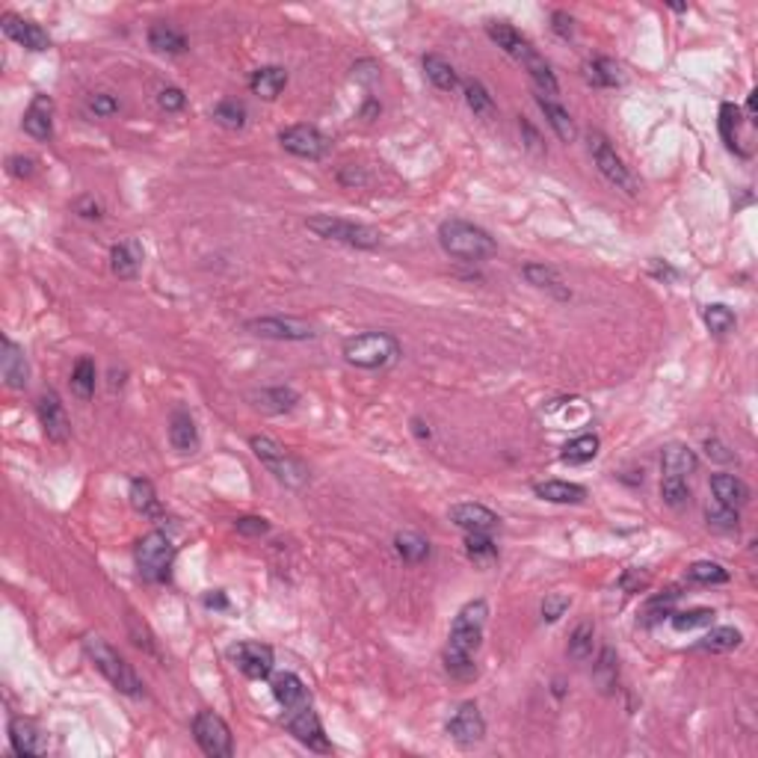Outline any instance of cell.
<instances>
[{
  "label": "cell",
  "instance_id": "f5cc1de1",
  "mask_svg": "<svg viewBox=\"0 0 758 758\" xmlns=\"http://www.w3.org/2000/svg\"><path fill=\"white\" fill-rule=\"evenodd\" d=\"M678 599V592L676 590H667V596H655V599H649V605H646V614H643V622L646 625H655V622L660 619H669V614H673V601Z\"/></svg>",
  "mask_w": 758,
  "mask_h": 758
},
{
  "label": "cell",
  "instance_id": "11a10c76",
  "mask_svg": "<svg viewBox=\"0 0 758 758\" xmlns=\"http://www.w3.org/2000/svg\"><path fill=\"white\" fill-rule=\"evenodd\" d=\"M86 107H90V113H95L99 119H110V116L119 113V99H116V95L99 92V95H92V99L86 101Z\"/></svg>",
  "mask_w": 758,
  "mask_h": 758
},
{
  "label": "cell",
  "instance_id": "484cf974",
  "mask_svg": "<svg viewBox=\"0 0 758 758\" xmlns=\"http://www.w3.org/2000/svg\"><path fill=\"white\" fill-rule=\"evenodd\" d=\"M696 469H699V456H696L693 448H687V444L673 442V444H667V448L660 451V471H664V478H682V480H687Z\"/></svg>",
  "mask_w": 758,
  "mask_h": 758
},
{
  "label": "cell",
  "instance_id": "4316f807",
  "mask_svg": "<svg viewBox=\"0 0 758 758\" xmlns=\"http://www.w3.org/2000/svg\"><path fill=\"white\" fill-rule=\"evenodd\" d=\"M711 492L717 504H723V507L741 510L744 504H750V486L741 478H735V474H711Z\"/></svg>",
  "mask_w": 758,
  "mask_h": 758
},
{
  "label": "cell",
  "instance_id": "d6986e66",
  "mask_svg": "<svg viewBox=\"0 0 758 758\" xmlns=\"http://www.w3.org/2000/svg\"><path fill=\"white\" fill-rule=\"evenodd\" d=\"M0 376L13 392H24L30 383V365H27L24 347L15 344L9 335H4V341H0Z\"/></svg>",
  "mask_w": 758,
  "mask_h": 758
},
{
  "label": "cell",
  "instance_id": "680465c9",
  "mask_svg": "<svg viewBox=\"0 0 758 758\" xmlns=\"http://www.w3.org/2000/svg\"><path fill=\"white\" fill-rule=\"evenodd\" d=\"M551 30L560 39H572L575 36V18H572L569 13H563V9H554L551 13Z\"/></svg>",
  "mask_w": 758,
  "mask_h": 758
},
{
  "label": "cell",
  "instance_id": "ffe728a7",
  "mask_svg": "<svg viewBox=\"0 0 758 758\" xmlns=\"http://www.w3.org/2000/svg\"><path fill=\"white\" fill-rule=\"evenodd\" d=\"M9 744H13V753L22 758L47 753L42 728H39L30 717H13V720H9Z\"/></svg>",
  "mask_w": 758,
  "mask_h": 758
},
{
  "label": "cell",
  "instance_id": "db71d44e",
  "mask_svg": "<svg viewBox=\"0 0 758 758\" xmlns=\"http://www.w3.org/2000/svg\"><path fill=\"white\" fill-rule=\"evenodd\" d=\"M158 107L167 113H178L187 107V95H184V90H178V86H163L158 92Z\"/></svg>",
  "mask_w": 758,
  "mask_h": 758
},
{
  "label": "cell",
  "instance_id": "91938a15",
  "mask_svg": "<svg viewBox=\"0 0 758 758\" xmlns=\"http://www.w3.org/2000/svg\"><path fill=\"white\" fill-rule=\"evenodd\" d=\"M36 160L33 158H24V154H13V158L6 160V169L13 178H30V175L36 172Z\"/></svg>",
  "mask_w": 758,
  "mask_h": 758
},
{
  "label": "cell",
  "instance_id": "6f0895ef",
  "mask_svg": "<svg viewBox=\"0 0 758 758\" xmlns=\"http://www.w3.org/2000/svg\"><path fill=\"white\" fill-rule=\"evenodd\" d=\"M72 208H74L77 217H83V220H101L104 217V205L95 196H90V193H86V196H77Z\"/></svg>",
  "mask_w": 758,
  "mask_h": 758
},
{
  "label": "cell",
  "instance_id": "52a82bcc",
  "mask_svg": "<svg viewBox=\"0 0 758 758\" xmlns=\"http://www.w3.org/2000/svg\"><path fill=\"white\" fill-rule=\"evenodd\" d=\"M308 231H314L317 237L323 240H335L344 243V246L353 249H376L383 243V235L374 226H365V222H353L344 217H332V213H314V217L306 220Z\"/></svg>",
  "mask_w": 758,
  "mask_h": 758
},
{
  "label": "cell",
  "instance_id": "ee69618b",
  "mask_svg": "<svg viewBox=\"0 0 758 758\" xmlns=\"http://www.w3.org/2000/svg\"><path fill=\"white\" fill-rule=\"evenodd\" d=\"M741 122H744L741 107L732 104V101L720 104V137L726 142V149L735 151V154H741V149H737V131H741Z\"/></svg>",
  "mask_w": 758,
  "mask_h": 758
},
{
  "label": "cell",
  "instance_id": "4fadbf2b",
  "mask_svg": "<svg viewBox=\"0 0 758 758\" xmlns=\"http://www.w3.org/2000/svg\"><path fill=\"white\" fill-rule=\"evenodd\" d=\"M228 658L235 660V667L243 676L252 678V682H261V678H270L276 667V655L273 649L261 640H240L228 649Z\"/></svg>",
  "mask_w": 758,
  "mask_h": 758
},
{
  "label": "cell",
  "instance_id": "d6a6232c",
  "mask_svg": "<svg viewBox=\"0 0 758 758\" xmlns=\"http://www.w3.org/2000/svg\"><path fill=\"white\" fill-rule=\"evenodd\" d=\"M249 401H258V403H255L258 409L273 412V415H281V412L297 409L299 394L294 392V388H288V385H276V388H264V392L252 394Z\"/></svg>",
  "mask_w": 758,
  "mask_h": 758
},
{
  "label": "cell",
  "instance_id": "603a6c76",
  "mask_svg": "<svg viewBox=\"0 0 758 758\" xmlns=\"http://www.w3.org/2000/svg\"><path fill=\"white\" fill-rule=\"evenodd\" d=\"M270 687H273L276 702H279L281 708H285V714L299 711V708L311 705V693H308V687H306V682H303V678H299L297 673H279V676H273V682H270Z\"/></svg>",
  "mask_w": 758,
  "mask_h": 758
},
{
  "label": "cell",
  "instance_id": "681fc988",
  "mask_svg": "<svg viewBox=\"0 0 758 758\" xmlns=\"http://www.w3.org/2000/svg\"><path fill=\"white\" fill-rule=\"evenodd\" d=\"M705 521H708V528L732 533V530L741 528V513L732 510V507H723V504H708V507H705Z\"/></svg>",
  "mask_w": 758,
  "mask_h": 758
},
{
  "label": "cell",
  "instance_id": "9a60e30c",
  "mask_svg": "<svg viewBox=\"0 0 758 758\" xmlns=\"http://www.w3.org/2000/svg\"><path fill=\"white\" fill-rule=\"evenodd\" d=\"M444 728H448L451 741L460 744L462 750H471V746L483 744L486 720H483V714H480V705L478 702H462L451 714V720H448V726H444Z\"/></svg>",
  "mask_w": 758,
  "mask_h": 758
},
{
  "label": "cell",
  "instance_id": "6da1fadb",
  "mask_svg": "<svg viewBox=\"0 0 758 758\" xmlns=\"http://www.w3.org/2000/svg\"><path fill=\"white\" fill-rule=\"evenodd\" d=\"M486 619H489V601L486 599H471L456 610V616L451 622L448 646H444V669H448V676H453L456 682H474L478 678L474 658H478L483 646Z\"/></svg>",
  "mask_w": 758,
  "mask_h": 758
},
{
  "label": "cell",
  "instance_id": "74e56055",
  "mask_svg": "<svg viewBox=\"0 0 758 758\" xmlns=\"http://www.w3.org/2000/svg\"><path fill=\"white\" fill-rule=\"evenodd\" d=\"M394 551L401 554L403 563L418 566V563H424L426 557H430V539L421 537V533H415V530H401L394 537Z\"/></svg>",
  "mask_w": 758,
  "mask_h": 758
},
{
  "label": "cell",
  "instance_id": "7c38bea8",
  "mask_svg": "<svg viewBox=\"0 0 758 758\" xmlns=\"http://www.w3.org/2000/svg\"><path fill=\"white\" fill-rule=\"evenodd\" d=\"M279 142L288 154L303 160H323L329 151V137L314 125H288L279 131Z\"/></svg>",
  "mask_w": 758,
  "mask_h": 758
},
{
  "label": "cell",
  "instance_id": "003e7915",
  "mask_svg": "<svg viewBox=\"0 0 758 758\" xmlns=\"http://www.w3.org/2000/svg\"><path fill=\"white\" fill-rule=\"evenodd\" d=\"M746 116H750V122H755V92H750V99H746Z\"/></svg>",
  "mask_w": 758,
  "mask_h": 758
},
{
  "label": "cell",
  "instance_id": "9f6ffc18",
  "mask_svg": "<svg viewBox=\"0 0 758 758\" xmlns=\"http://www.w3.org/2000/svg\"><path fill=\"white\" fill-rule=\"evenodd\" d=\"M235 530L240 537H264V533H270V521L261 516H240L235 521Z\"/></svg>",
  "mask_w": 758,
  "mask_h": 758
},
{
  "label": "cell",
  "instance_id": "03108f58",
  "mask_svg": "<svg viewBox=\"0 0 758 758\" xmlns=\"http://www.w3.org/2000/svg\"><path fill=\"white\" fill-rule=\"evenodd\" d=\"M202 605L213 607V610H228V599H226V592H222V590H213V592H205Z\"/></svg>",
  "mask_w": 758,
  "mask_h": 758
},
{
  "label": "cell",
  "instance_id": "ac0fdd59",
  "mask_svg": "<svg viewBox=\"0 0 758 758\" xmlns=\"http://www.w3.org/2000/svg\"><path fill=\"white\" fill-rule=\"evenodd\" d=\"M0 27H4V33L13 39L15 45H22V47H27V51H33V54H42V51L51 47V36H47V30H45L42 24L30 22V18L6 13L4 18H0Z\"/></svg>",
  "mask_w": 758,
  "mask_h": 758
},
{
  "label": "cell",
  "instance_id": "7dc6e473",
  "mask_svg": "<svg viewBox=\"0 0 758 758\" xmlns=\"http://www.w3.org/2000/svg\"><path fill=\"white\" fill-rule=\"evenodd\" d=\"M462 95H465V104H469V110L474 116H492L495 113V99L480 81H465Z\"/></svg>",
  "mask_w": 758,
  "mask_h": 758
},
{
  "label": "cell",
  "instance_id": "44dd1931",
  "mask_svg": "<svg viewBox=\"0 0 758 758\" xmlns=\"http://www.w3.org/2000/svg\"><path fill=\"white\" fill-rule=\"evenodd\" d=\"M521 276L530 288L546 290V294H551L554 299H563V303L572 299V288L566 285V279L560 276L557 267L542 264V261H530V264L521 267Z\"/></svg>",
  "mask_w": 758,
  "mask_h": 758
},
{
  "label": "cell",
  "instance_id": "30bf717a",
  "mask_svg": "<svg viewBox=\"0 0 758 758\" xmlns=\"http://www.w3.org/2000/svg\"><path fill=\"white\" fill-rule=\"evenodd\" d=\"M193 737L199 750L211 758H231L235 755V737H231L228 723L217 711H199L193 717Z\"/></svg>",
  "mask_w": 758,
  "mask_h": 758
},
{
  "label": "cell",
  "instance_id": "6125c7cd",
  "mask_svg": "<svg viewBox=\"0 0 758 758\" xmlns=\"http://www.w3.org/2000/svg\"><path fill=\"white\" fill-rule=\"evenodd\" d=\"M519 128H521V134H524V145H528V149H530L533 154H546V145H542V137H539L537 128H533V125H530L528 119H521V122H519Z\"/></svg>",
  "mask_w": 758,
  "mask_h": 758
},
{
  "label": "cell",
  "instance_id": "d4e9b609",
  "mask_svg": "<svg viewBox=\"0 0 758 758\" xmlns=\"http://www.w3.org/2000/svg\"><path fill=\"white\" fill-rule=\"evenodd\" d=\"M169 444H172V451H178L181 456H190L199 451V444H202L199 426L187 409H175L169 415Z\"/></svg>",
  "mask_w": 758,
  "mask_h": 758
},
{
  "label": "cell",
  "instance_id": "f907efd6",
  "mask_svg": "<svg viewBox=\"0 0 758 758\" xmlns=\"http://www.w3.org/2000/svg\"><path fill=\"white\" fill-rule=\"evenodd\" d=\"M660 498H664L667 507L682 510L690 504V486L682 478H664L660 480Z\"/></svg>",
  "mask_w": 758,
  "mask_h": 758
},
{
  "label": "cell",
  "instance_id": "7a4b0ae2",
  "mask_svg": "<svg viewBox=\"0 0 758 758\" xmlns=\"http://www.w3.org/2000/svg\"><path fill=\"white\" fill-rule=\"evenodd\" d=\"M486 36H489L492 42L510 56V60L524 65V72H528L530 81L537 83L539 95H548L551 99V95L560 92V83H557V77H554L551 65L546 63V56H542L537 47H533L530 39L521 30H516L510 22H489L486 24Z\"/></svg>",
  "mask_w": 758,
  "mask_h": 758
},
{
  "label": "cell",
  "instance_id": "7bdbcfd3",
  "mask_svg": "<svg viewBox=\"0 0 758 758\" xmlns=\"http://www.w3.org/2000/svg\"><path fill=\"white\" fill-rule=\"evenodd\" d=\"M592 678H596V685L605 690V693H614V687L619 682V660H616V652L610 646L601 649V655L596 660V669H592Z\"/></svg>",
  "mask_w": 758,
  "mask_h": 758
},
{
  "label": "cell",
  "instance_id": "8fae6325",
  "mask_svg": "<svg viewBox=\"0 0 758 758\" xmlns=\"http://www.w3.org/2000/svg\"><path fill=\"white\" fill-rule=\"evenodd\" d=\"M249 335L255 338H267V341H314L317 338V329L308 323V320H299V317H252L243 323Z\"/></svg>",
  "mask_w": 758,
  "mask_h": 758
},
{
  "label": "cell",
  "instance_id": "7402d4cb",
  "mask_svg": "<svg viewBox=\"0 0 758 758\" xmlns=\"http://www.w3.org/2000/svg\"><path fill=\"white\" fill-rule=\"evenodd\" d=\"M22 128L27 137H33L39 142L54 137V101L47 95H33V101L24 110Z\"/></svg>",
  "mask_w": 758,
  "mask_h": 758
},
{
  "label": "cell",
  "instance_id": "94428289",
  "mask_svg": "<svg viewBox=\"0 0 758 758\" xmlns=\"http://www.w3.org/2000/svg\"><path fill=\"white\" fill-rule=\"evenodd\" d=\"M705 453L714 462H735V453L726 448L720 439H705Z\"/></svg>",
  "mask_w": 758,
  "mask_h": 758
},
{
  "label": "cell",
  "instance_id": "83f0119b",
  "mask_svg": "<svg viewBox=\"0 0 758 758\" xmlns=\"http://www.w3.org/2000/svg\"><path fill=\"white\" fill-rule=\"evenodd\" d=\"M288 86V72L281 65H261V69L252 72L249 77V90L264 101H273L285 92Z\"/></svg>",
  "mask_w": 758,
  "mask_h": 758
},
{
  "label": "cell",
  "instance_id": "9c48e42d",
  "mask_svg": "<svg viewBox=\"0 0 758 758\" xmlns=\"http://www.w3.org/2000/svg\"><path fill=\"white\" fill-rule=\"evenodd\" d=\"M590 154H592V163H596V169L605 175V178L614 184L616 190H625L628 196H637L634 172L625 167V160L619 158L616 149L610 145V140L605 137V134H599V131L590 134Z\"/></svg>",
  "mask_w": 758,
  "mask_h": 758
},
{
  "label": "cell",
  "instance_id": "60d3db41",
  "mask_svg": "<svg viewBox=\"0 0 758 758\" xmlns=\"http://www.w3.org/2000/svg\"><path fill=\"white\" fill-rule=\"evenodd\" d=\"M95 379H99V371H95V362L90 356H83V358H77V365H74V371H72V392L74 397H81V401H92V394H95Z\"/></svg>",
  "mask_w": 758,
  "mask_h": 758
},
{
  "label": "cell",
  "instance_id": "3957f363",
  "mask_svg": "<svg viewBox=\"0 0 758 758\" xmlns=\"http://www.w3.org/2000/svg\"><path fill=\"white\" fill-rule=\"evenodd\" d=\"M435 237H439V246H442L444 255H451L456 261H469V264H474V261H486L498 252V243H495V237L489 235V231L474 226V222H469V220H460V217L442 220Z\"/></svg>",
  "mask_w": 758,
  "mask_h": 758
},
{
  "label": "cell",
  "instance_id": "be15d7a7",
  "mask_svg": "<svg viewBox=\"0 0 758 758\" xmlns=\"http://www.w3.org/2000/svg\"><path fill=\"white\" fill-rule=\"evenodd\" d=\"M619 587H622V590H628V592H640V590H646V587H649V575H637L634 569H628L625 575L619 578Z\"/></svg>",
  "mask_w": 758,
  "mask_h": 758
},
{
  "label": "cell",
  "instance_id": "8d00e7d4",
  "mask_svg": "<svg viewBox=\"0 0 758 758\" xmlns=\"http://www.w3.org/2000/svg\"><path fill=\"white\" fill-rule=\"evenodd\" d=\"M128 498H131V507L140 513V516H149V519H158L163 507H160V501H158V492H154V486L151 480H145V478H137V480H131V489H128Z\"/></svg>",
  "mask_w": 758,
  "mask_h": 758
},
{
  "label": "cell",
  "instance_id": "e0dca14e",
  "mask_svg": "<svg viewBox=\"0 0 758 758\" xmlns=\"http://www.w3.org/2000/svg\"><path fill=\"white\" fill-rule=\"evenodd\" d=\"M448 519L465 533H492L501 528V516L495 510H489L486 504L478 501H462L453 504L448 510Z\"/></svg>",
  "mask_w": 758,
  "mask_h": 758
},
{
  "label": "cell",
  "instance_id": "4dcf8cb0",
  "mask_svg": "<svg viewBox=\"0 0 758 758\" xmlns=\"http://www.w3.org/2000/svg\"><path fill=\"white\" fill-rule=\"evenodd\" d=\"M424 74H426V81H430L435 90H442V92H456L460 90V74H456L453 65L444 60V56L439 54H426L424 60Z\"/></svg>",
  "mask_w": 758,
  "mask_h": 758
},
{
  "label": "cell",
  "instance_id": "e7e4bbea",
  "mask_svg": "<svg viewBox=\"0 0 758 758\" xmlns=\"http://www.w3.org/2000/svg\"><path fill=\"white\" fill-rule=\"evenodd\" d=\"M649 273H652L655 279H660V281H676L678 279V270L669 267L667 261H660V258H652V264H649Z\"/></svg>",
  "mask_w": 758,
  "mask_h": 758
},
{
  "label": "cell",
  "instance_id": "ba28073f",
  "mask_svg": "<svg viewBox=\"0 0 758 758\" xmlns=\"http://www.w3.org/2000/svg\"><path fill=\"white\" fill-rule=\"evenodd\" d=\"M134 560H137V572L145 584H163L172 572L175 563V546L163 530H151L134 546Z\"/></svg>",
  "mask_w": 758,
  "mask_h": 758
},
{
  "label": "cell",
  "instance_id": "c3c4849f",
  "mask_svg": "<svg viewBox=\"0 0 758 758\" xmlns=\"http://www.w3.org/2000/svg\"><path fill=\"white\" fill-rule=\"evenodd\" d=\"M687 578L693 584H728V572L714 560H696L693 566L687 569Z\"/></svg>",
  "mask_w": 758,
  "mask_h": 758
},
{
  "label": "cell",
  "instance_id": "1f68e13d",
  "mask_svg": "<svg viewBox=\"0 0 758 758\" xmlns=\"http://www.w3.org/2000/svg\"><path fill=\"white\" fill-rule=\"evenodd\" d=\"M149 47L158 54H184L190 45H187V36H184L178 27L158 22L149 27Z\"/></svg>",
  "mask_w": 758,
  "mask_h": 758
},
{
  "label": "cell",
  "instance_id": "836d02e7",
  "mask_svg": "<svg viewBox=\"0 0 758 758\" xmlns=\"http://www.w3.org/2000/svg\"><path fill=\"white\" fill-rule=\"evenodd\" d=\"M465 557L478 569H489L498 563V546L492 533H465Z\"/></svg>",
  "mask_w": 758,
  "mask_h": 758
},
{
  "label": "cell",
  "instance_id": "8992f818",
  "mask_svg": "<svg viewBox=\"0 0 758 758\" xmlns=\"http://www.w3.org/2000/svg\"><path fill=\"white\" fill-rule=\"evenodd\" d=\"M249 448L255 453V460L264 465V469L273 474L279 483H285L288 489H299L308 480V469L303 465L299 456H294L288 448H281L276 439L270 435H252Z\"/></svg>",
  "mask_w": 758,
  "mask_h": 758
},
{
  "label": "cell",
  "instance_id": "5bb4252c",
  "mask_svg": "<svg viewBox=\"0 0 758 758\" xmlns=\"http://www.w3.org/2000/svg\"><path fill=\"white\" fill-rule=\"evenodd\" d=\"M285 726H288V732L294 735L299 744L308 746V750L332 753V741H329L326 728H323V723H320V717H317V711L311 705L299 708V711L285 714Z\"/></svg>",
  "mask_w": 758,
  "mask_h": 758
},
{
  "label": "cell",
  "instance_id": "e575fe53",
  "mask_svg": "<svg viewBox=\"0 0 758 758\" xmlns=\"http://www.w3.org/2000/svg\"><path fill=\"white\" fill-rule=\"evenodd\" d=\"M744 643V634L737 631L735 625H720V628H711L708 634L699 640L693 646L696 652H711V655H720V652H732Z\"/></svg>",
  "mask_w": 758,
  "mask_h": 758
},
{
  "label": "cell",
  "instance_id": "2e32d148",
  "mask_svg": "<svg viewBox=\"0 0 758 758\" xmlns=\"http://www.w3.org/2000/svg\"><path fill=\"white\" fill-rule=\"evenodd\" d=\"M36 415H39V424H42V430L47 435V442L63 444L72 435L69 415H65V406H63L60 394H56V392H42V394H39Z\"/></svg>",
  "mask_w": 758,
  "mask_h": 758
},
{
  "label": "cell",
  "instance_id": "f546056e",
  "mask_svg": "<svg viewBox=\"0 0 758 758\" xmlns=\"http://www.w3.org/2000/svg\"><path fill=\"white\" fill-rule=\"evenodd\" d=\"M533 495L548 504H584L587 501V489L581 483H569V480H542L533 483Z\"/></svg>",
  "mask_w": 758,
  "mask_h": 758
},
{
  "label": "cell",
  "instance_id": "277c9868",
  "mask_svg": "<svg viewBox=\"0 0 758 758\" xmlns=\"http://www.w3.org/2000/svg\"><path fill=\"white\" fill-rule=\"evenodd\" d=\"M341 356L349 367H358V371H385L401 358V341L383 329H367V332L347 338L341 344Z\"/></svg>",
  "mask_w": 758,
  "mask_h": 758
},
{
  "label": "cell",
  "instance_id": "d590c367",
  "mask_svg": "<svg viewBox=\"0 0 758 758\" xmlns=\"http://www.w3.org/2000/svg\"><path fill=\"white\" fill-rule=\"evenodd\" d=\"M584 77H587V83L599 86V90H614V86H622V81H625L619 63L607 60V56H596L592 63H587Z\"/></svg>",
  "mask_w": 758,
  "mask_h": 758
},
{
  "label": "cell",
  "instance_id": "816d5d0a",
  "mask_svg": "<svg viewBox=\"0 0 758 758\" xmlns=\"http://www.w3.org/2000/svg\"><path fill=\"white\" fill-rule=\"evenodd\" d=\"M569 607H572V596H566V592H548L539 607L542 622H560L569 614Z\"/></svg>",
  "mask_w": 758,
  "mask_h": 758
},
{
  "label": "cell",
  "instance_id": "f6af8a7d",
  "mask_svg": "<svg viewBox=\"0 0 758 758\" xmlns=\"http://www.w3.org/2000/svg\"><path fill=\"white\" fill-rule=\"evenodd\" d=\"M702 320H705L708 332H711V335H720V338L732 332L735 323H737L735 311L728 308V306H723V303H711V306H705Z\"/></svg>",
  "mask_w": 758,
  "mask_h": 758
},
{
  "label": "cell",
  "instance_id": "bcb514c9",
  "mask_svg": "<svg viewBox=\"0 0 758 758\" xmlns=\"http://www.w3.org/2000/svg\"><path fill=\"white\" fill-rule=\"evenodd\" d=\"M213 122L222 125L228 131H240L246 125V107H243L237 99H222L217 107H213Z\"/></svg>",
  "mask_w": 758,
  "mask_h": 758
},
{
  "label": "cell",
  "instance_id": "f35d334b",
  "mask_svg": "<svg viewBox=\"0 0 758 758\" xmlns=\"http://www.w3.org/2000/svg\"><path fill=\"white\" fill-rule=\"evenodd\" d=\"M599 448H601V442H599V435L596 433H584V435H575L572 442L563 444V453H560V460L563 462H569V465H584V462H592L599 456Z\"/></svg>",
  "mask_w": 758,
  "mask_h": 758
},
{
  "label": "cell",
  "instance_id": "ab89813d",
  "mask_svg": "<svg viewBox=\"0 0 758 758\" xmlns=\"http://www.w3.org/2000/svg\"><path fill=\"white\" fill-rule=\"evenodd\" d=\"M592 652H596V628H592V622H581V625H575V631L569 634L566 655L575 660V664H587Z\"/></svg>",
  "mask_w": 758,
  "mask_h": 758
},
{
  "label": "cell",
  "instance_id": "f1b7e54d",
  "mask_svg": "<svg viewBox=\"0 0 758 758\" xmlns=\"http://www.w3.org/2000/svg\"><path fill=\"white\" fill-rule=\"evenodd\" d=\"M537 107L542 110V116H546V122L551 125V131L557 134V140H563V142H575V134H578V128H575V122H572V116H569V110L563 104H557L554 99H548V95H539L537 92Z\"/></svg>",
  "mask_w": 758,
  "mask_h": 758
},
{
  "label": "cell",
  "instance_id": "b9f144b4",
  "mask_svg": "<svg viewBox=\"0 0 758 758\" xmlns=\"http://www.w3.org/2000/svg\"><path fill=\"white\" fill-rule=\"evenodd\" d=\"M714 619H717L714 607H690V610H673L669 614V625L676 631H696L714 625Z\"/></svg>",
  "mask_w": 758,
  "mask_h": 758
},
{
  "label": "cell",
  "instance_id": "5b68a950",
  "mask_svg": "<svg viewBox=\"0 0 758 758\" xmlns=\"http://www.w3.org/2000/svg\"><path fill=\"white\" fill-rule=\"evenodd\" d=\"M83 652L86 658L92 660V667L99 669V673L110 682L119 693L125 696H131V699H140L145 696V685H142V678L137 676V669H134L128 660H125L116 649L107 643L104 637L99 634H86L83 637Z\"/></svg>",
  "mask_w": 758,
  "mask_h": 758
},
{
  "label": "cell",
  "instance_id": "cb8c5ba5",
  "mask_svg": "<svg viewBox=\"0 0 758 758\" xmlns=\"http://www.w3.org/2000/svg\"><path fill=\"white\" fill-rule=\"evenodd\" d=\"M142 258H145V249H142V243L137 237L119 240L110 249V270H113V276L116 279H137L140 267H142Z\"/></svg>",
  "mask_w": 758,
  "mask_h": 758
}]
</instances>
